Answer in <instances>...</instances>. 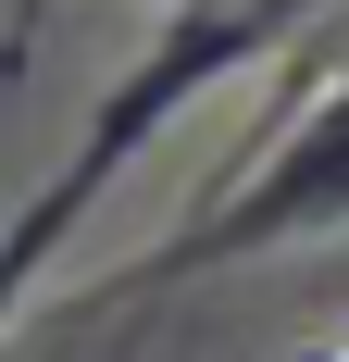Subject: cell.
I'll list each match as a JSON object with an SVG mask.
<instances>
[{"mask_svg": "<svg viewBox=\"0 0 349 362\" xmlns=\"http://www.w3.org/2000/svg\"><path fill=\"white\" fill-rule=\"evenodd\" d=\"M337 362H349V350H337Z\"/></svg>", "mask_w": 349, "mask_h": 362, "instance_id": "cell-1", "label": "cell"}]
</instances>
